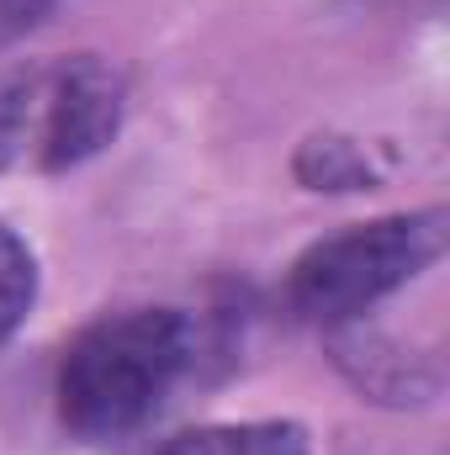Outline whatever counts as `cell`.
Instances as JSON below:
<instances>
[{
    "instance_id": "1",
    "label": "cell",
    "mask_w": 450,
    "mask_h": 455,
    "mask_svg": "<svg viewBox=\"0 0 450 455\" xmlns=\"http://www.w3.org/2000/svg\"><path fill=\"white\" fill-rule=\"evenodd\" d=\"M202 334L175 307H133L91 323L64 349L59 413L80 440H127L191 376Z\"/></svg>"
},
{
    "instance_id": "2",
    "label": "cell",
    "mask_w": 450,
    "mask_h": 455,
    "mask_svg": "<svg viewBox=\"0 0 450 455\" xmlns=\"http://www.w3.org/2000/svg\"><path fill=\"white\" fill-rule=\"evenodd\" d=\"M446 233L450 218L440 207H424L318 238L292 265V307L313 323H350L398 286L419 281L446 254Z\"/></svg>"
},
{
    "instance_id": "3",
    "label": "cell",
    "mask_w": 450,
    "mask_h": 455,
    "mask_svg": "<svg viewBox=\"0 0 450 455\" xmlns=\"http://www.w3.org/2000/svg\"><path fill=\"white\" fill-rule=\"evenodd\" d=\"M127 116V85L107 59L80 53V59H59L53 80H48V116H43V148H37V170L64 175L85 159H96Z\"/></svg>"
},
{
    "instance_id": "4",
    "label": "cell",
    "mask_w": 450,
    "mask_h": 455,
    "mask_svg": "<svg viewBox=\"0 0 450 455\" xmlns=\"http://www.w3.org/2000/svg\"><path fill=\"white\" fill-rule=\"evenodd\" d=\"M48 80H53V64L0 69V175L37 164L43 116H48Z\"/></svg>"
},
{
    "instance_id": "5",
    "label": "cell",
    "mask_w": 450,
    "mask_h": 455,
    "mask_svg": "<svg viewBox=\"0 0 450 455\" xmlns=\"http://www.w3.org/2000/svg\"><path fill=\"white\" fill-rule=\"evenodd\" d=\"M165 455H313L308 429L292 419H265V424H207L186 429L170 440Z\"/></svg>"
},
{
    "instance_id": "6",
    "label": "cell",
    "mask_w": 450,
    "mask_h": 455,
    "mask_svg": "<svg viewBox=\"0 0 450 455\" xmlns=\"http://www.w3.org/2000/svg\"><path fill=\"white\" fill-rule=\"evenodd\" d=\"M334 349H339V365L355 376V387L371 392V397L419 403L424 392H435V381L419 376L414 360H408L403 349H392V344H382V339H334Z\"/></svg>"
},
{
    "instance_id": "7",
    "label": "cell",
    "mask_w": 450,
    "mask_h": 455,
    "mask_svg": "<svg viewBox=\"0 0 450 455\" xmlns=\"http://www.w3.org/2000/svg\"><path fill=\"white\" fill-rule=\"evenodd\" d=\"M297 180L308 191H371L382 180L376 159L355 143V138H339V132H313L302 148H297Z\"/></svg>"
},
{
    "instance_id": "8",
    "label": "cell",
    "mask_w": 450,
    "mask_h": 455,
    "mask_svg": "<svg viewBox=\"0 0 450 455\" xmlns=\"http://www.w3.org/2000/svg\"><path fill=\"white\" fill-rule=\"evenodd\" d=\"M37 302V254L16 228L0 223V344L11 339Z\"/></svg>"
},
{
    "instance_id": "9",
    "label": "cell",
    "mask_w": 450,
    "mask_h": 455,
    "mask_svg": "<svg viewBox=\"0 0 450 455\" xmlns=\"http://www.w3.org/2000/svg\"><path fill=\"white\" fill-rule=\"evenodd\" d=\"M48 0H0V48H11L21 32H32L43 21Z\"/></svg>"
}]
</instances>
